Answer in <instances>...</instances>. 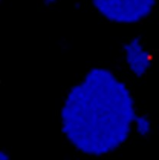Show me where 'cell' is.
Instances as JSON below:
<instances>
[{
    "label": "cell",
    "mask_w": 159,
    "mask_h": 160,
    "mask_svg": "<svg viewBox=\"0 0 159 160\" xmlns=\"http://www.w3.org/2000/svg\"><path fill=\"white\" fill-rule=\"evenodd\" d=\"M133 116L128 88L111 71L95 68L69 93L62 125L77 149L98 156L112 152L126 140Z\"/></svg>",
    "instance_id": "6da1fadb"
},
{
    "label": "cell",
    "mask_w": 159,
    "mask_h": 160,
    "mask_svg": "<svg viewBox=\"0 0 159 160\" xmlns=\"http://www.w3.org/2000/svg\"><path fill=\"white\" fill-rule=\"evenodd\" d=\"M127 58L131 68L135 73L142 74L148 68V54L138 42H133L127 47Z\"/></svg>",
    "instance_id": "3957f363"
},
{
    "label": "cell",
    "mask_w": 159,
    "mask_h": 160,
    "mask_svg": "<svg viewBox=\"0 0 159 160\" xmlns=\"http://www.w3.org/2000/svg\"><path fill=\"white\" fill-rule=\"evenodd\" d=\"M105 18L119 23H134L143 19L153 9L156 0H92Z\"/></svg>",
    "instance_id": "7a4b0ae2"
}]
</instances>
